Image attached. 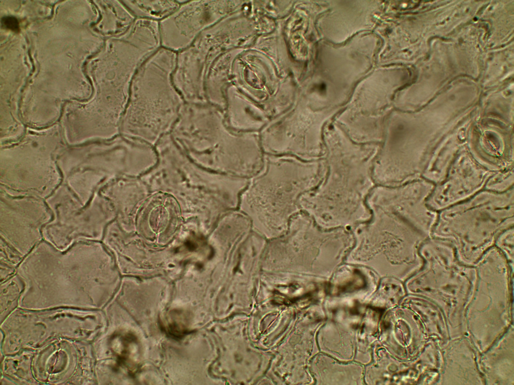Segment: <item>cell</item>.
Segmentation results:
<instances>
[{"label": "cell", "instance_id": "obj_4", "mask_svg": "<svg viewBox=\"0 0 514 385\" xmlns=\"http://www.w3.org/2000/svg\"><path fill=\"white\" fill-rule=\"evenodd\" d=\"M494 246L502 253L512 269L514 261V227L500 234L495 241Z\"/></svg>", "mask_w": 514, "mask_h": 385}, {"label": "cell", "instance_id": "obj_1", "mask_svg": "<svg viewBox=\"0 0 514 385\" xmlns=\"http://www.w3.org/2000/svg\"><path fill=\"white\" fill-rule=\"evenodd\" d=\"M513 227L512 189L483 191L439 211L430 237L450 243L460 262L473 266L500 234Z\"/></svg>", "mask_w": 514, "mask_h": 385}, {"label": "cell", "instance_id": "obj_3", "mask_svg": "<svg viewBox=\"0 0 514 385\" xmlns=\"http://www.w3.org/2000/svg\"><path fill=\"white\" fill-rule=\"evenodd\" d=\"M137 19L160 22L174 12L185 1H121Z\"/></svg>", "mask_w": 514, "mask_h": 385}, {"label": "cell", "instance_id": "obj_2", "mask_svg": "<svg viewBox=\"0 0 514 385\" xmlns=\"http://www.w3.org/2000/svg\"><path fill=\"white\" fill-rule=\"evenodd\" d=\"M210 10L206 2L185 1L159 22L161 47L178 53L189 46L210 22Z\"/></svg>", "mask_w": 514, "mask_h": 385}]
</instances>
